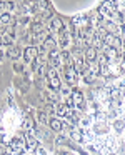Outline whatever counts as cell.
Wrapping results in <instances>:
<instances>
[{
  "label": "cell",
  "instance_id": "obj_1",
  "mask_svg": "<svg viewBox=\"0 0 125 155\" xmlns=\"http://www.w3.org/2000/svg\"><path fill=\"white\" fill-rule=\"evenodd\" d=\"M37 55H38V48L34 47V45H30V47H27L24 52V60L25 62H34L35 58H37Z\"/></svg>",
  "mask_w": 125,
  "mask_h": 155
},
{
  "label": "cell",
  "instance_id": "obj_2",
  "mask_svg": "<svg viewBox=\"0 0 125 155\" xmlns=\"http://www.w3.org/2000/svg\"><path fill=\"white\" fill-rule=\"evenodd\" d=\"M97 55H98V52L95 50L94 47H88V48H85L84 60L87 62V64H92V62H95V60H97Z\"/></svg>",
  "mask_w": 125,
  "mask_h": 155
},
{
  "label": "cell",
  "instance_id": "obj_3",
  "mask_svg": "<svg viewBox=\"0 0 125 155\" xmlns=\"http://www.w3.org/2000/svg\"><path fill=\"white\" fill-rule=\"evenodd\" d=\"M77 72H75L74 67H67V72H65V80H67V84L70 85H75L77 84Z\"/></svg>",
  "mask_w": 125,
  "mask_h": 155
},
{
  "label": "cell",
  "instance_id": "obj_4",
  "mask_svg": "<svg viewBox=\"0 0 125 155\" xmlns=\"http://www.w3.org/2000/svg\"><path fill=\"white\" fill-rule=\"evenodd\" d=\"M72 100H74V104H75V107H78V108H82L84 107V95H82V92H78V90H74L72 92Z\"/></svg>",
  "mask_w": 125,
  "mask_h": 155
},
{
  "label": "cell",
  "instance_id": "obj_5",
  "mask_svg": "<svg viewBox=\"0 0 125 155\" xmlns=\"http://www.w3.org/2000/svg\"><path fill=\"white\" fill-rule=\"evenodd\" d=\"M50 28H52V30H55V32H62V30H64V20L58 18V17H54V18H52V22H50Z\"/></svg>",
  "mask_w": 125,
  "mask_h": 155
},
{
  "label": "cell",
  "instance_id": "obj_6",
  "mask_svg": "<svg viewBox=\"0 0 125 155\" xmlns=\"http://www.w3.org/2000/svg\"><path fill=\"white\" fill-rule=\"evenodd\" d=\"M72 112H74V110H72V108H68L65 104H60V105L57 107V114H58V115H62V117L70 118V117H72Z\"/></svg>",
  "mask_w": 125,
  "mask_h": 155
},
{
  "label": "cell",
  "instance_id": "obj_7",
  "mask_svg": "<svg viewBox=\"0 0 125 155\" xmlns=\"http://www.w3.org/2000/svg\"><path fill=\"white\" fill-rule=\"evenodd\" d=\"M48 127H50L54 132H60L62 128H65V125L62 124V120H58V118H50V122H48Z\"/></svg>",
  "mask_w": 125,
  "mask_h": 155
},
{
  "label": "cell",
  "instance_id": "obj_8",
  "mask_svg": "<svg viewBox=\"0 0 125 155\" xmlns=\"http://www.w3.org/2000/svg\"><path fill=\"white\" fill-rule=\"evenodd\" d=\"M42 47L45 48V50H55V48H57V40H55V38H52V37H48L47 40L44 42V44H42Z\"/></svg>",
  "mask_w": 125,
  "mask_h": 155
},
{
  "label": "cell",
  "instance_id": "obj_9",
  "mask_svg": "<svg viewBox=\"0 0 125 155\" xmlns=\"http://www.w3.org/2000/svg\"><path fill=\"white\" fill-rule=\"evenodd\" d=\"M72 138H74L75 142H78V143H84V142H85L84 134H82V132H78V130H75V128H72Z\"/></svg>",
  "mask_w": 125,
  "mask_h": 155
},
{
  "label": "cell",
  "instance_id": "obj_10",
  "mask_svg": "<svg viewBox=\"0 0 125 155\" xmlns=\"http://www.w3.org/2000/svg\"><path fill=\"white\" fill-rule=\"evenodd\" d=\"M25 140H27V148H35V147H37V138L32 137L28 132L25 134Z\"/></svg>",
  "mask_w": 125,
  "mask_h": 155
},
{
  "label": "cell",
  "instance_id": "obj_11",
  "mask_svg": "<svg viewBox=\"0 0 125 155\" xmlns=\"http://www.w3.org/2000/svg\"><path fill=\"white\" fill-rule=\"evenodd\" d=\"M7 55L10 58H18V57H20V48H17V47H14V45H12V47H8Z\"/></svg>",
  "mask_w": 125,
  "mask_h": 155
},
{
  "label": "cell",
  "instance_id": "obj_12",
  "mask_svg": "<svg viewBox=\"0 0 125 155\" xmlns=\"http://www.w3.org/2000/svg\"><path fill=\"white\" fill-rule=\"evenodd\" d=\"M0 22L4 25H12L14 24V18L10 17V14H4V15H0Z\"/></svg>",
  "mask_w": 125,
  "mask_h": 155
},
{
  "label": "cell",
  "instance_id": "obj_13",
  "mask_svg": "<svg viewBox=\"0 0 125 155\" xmlns=\"http://www.w3.org/2000/svg\"><path fill=\"white\" fill-rule=\"evenodd\" d=\"M48 37H50V35H48V32H45V30H44L42 34H38L37 37H35V40H37V44H40V45H42V44H44V42L47 40Z\"/></svg>",
  "mask_w": 125,
  "mask_h": 155
},
{
  "label": "cell",
  "instance_id": "obj_14",
  "mask_svg": "<svg viewBox=\"0 0 125 155\" xmlns=\"http://www.w3.org/2000/svg\"><path fill=\"white\" fill-rule=\"evenodd\" d=\"M24 128H27V130L34 128V120L30 117H24Z\"/></svg>",
  "mask_w": 125,
  "mask_h": 155
},
{
  "label": "cell",
  "instance_id": "obj_15",
  "mask_svg": "<svg viewBox=\"0 0 125 155\" xmlns=\"http://www.w3.org/2000/svg\"><path fill=\"white\" fill-rule=\"evenodd\" d=\"M32 30H34V34H42L44 32V24H40V22H37V24H34V27H32Z\"/></svg>",
  "mask_w": 125,
  "mask_h": 155
},
{
  "label": "cell",
  "instance_id": "obj_16",
  "mask_svg": "<svg viewBox=\"0 0 125 155\" xmlns=\"http://www.w3.org/2000/svg\"><path fill=\"white\" fill-rule=\"evenodd\" d=\"M123 127H125V122H123V120H115V124H113V128L118 132V134H120V132L123 130Z\"/></svg>",
  "mask_w": 125,
  "mask_h": 155
},
{
  "label": "cell",
  "instance_id": "obj_17",
  "mask_svg": "<svg viewBox=\"0 0 125 155\" xmlns=\"http://www.w3.org/2000/svg\"><path fill=\"white\" fill-rule=\"evenodd\" d=\"M98 72H100V75H104V77H108V75H110V68H108V65L100 67V68H98Z\"/></svg>",
  "mask_w": 125,
  "mask_h": 155
},
{
  "label": "cell",
  "instance_id": "obj_18",
  "mask_svg": "<svg viewBox=\"0 0 125 155\" xmlns=\"http://www.w3.org/2000/svg\"><path fill=\"white\" fill-rule=\"evenodd\" d=\"M34 5L38 8V10H45V8L48 7V2H44V0H42V2H37V4H34Z\"/></svg>",
  "mask_w": 125,
  "mask_h": 155
},
{
  "label": "cell",
  "instance_id": "obj_19",
  "mask_svg": "<svg viewBox=\"0 0 125 155\" xmlns=\"http://www.w3.org/2000/svg\"><path fill=\"white\" fill-rule=\"evenodd\" d=\"M38 120H40L42 124H47V125H48V122H50L47 118V114H38Z\"/></svg>",
  "mask_w": 125,
  "mask_h": 155
},
{
  "label": "cell",
  "instance_id": "obj_20",
  "mask_svg": "<svg viewBox=\"0 0 125 155\" xmlns=\"http://www.w3.org/2000/svg\"><path fill=\"white\" fill-rule=\"evenodd\" d=\"M47 72H48V65H44V67L38 70V74H40V77H45V75H47Z\"/></svg>",
  "mask_w": 125,
  "mask_h": 155
},
{
  "label": "cell",
  "instance_id": "obj_21",
  "mask_svg": "<svg viewBox=\"0 0 125 155\" xmlns=\"http://www.w3.org/2000/svg\"><path fill=\"white\" fill-rule=\"evenodd\" d=\"M2 45H4V42H2V35H0V47H2Z\"/></svg>",
  "mask_w": 125,
  "mask_h": 155
},
{
  "label": "cell",
  "instance_id": "obj_22",
  "mask_svg": "<svg viewBox=\"0 0 125 155\" xmlns=\"http://www.w3.org/2000/svg\"><path fill=\"white\" fill-rule=\"evenodd\" d=\"M64 155H74V153H64Z\"/></svg>",
  "mask_w": 125,
  "mask_h": 155
},
{
  "label": "cell",
  "instance_id": "obj_23",
  "mask_svg": "<svg viewBox=\"0 0 125 155\" xmlns=\"http://www.w3.org/2000/svg\"><path fill=\"white\" fill-rule=\"evenodd\" d=\"M0 58H2V50H0Z\"/></svg>",
  "mask_w": 125,
  "mask_h": 155
}]
</instances>
